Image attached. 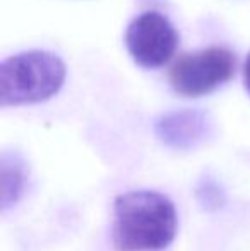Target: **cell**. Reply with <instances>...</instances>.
Listing matches in <instances>:
<instances>
[{
    "mask_svg": "<svg viewBox=\"0 0 250 251\" xmlns=\"http://www.w3.org/2000/svg\"><path fill=\"white\" fill-rule=\"evenodd\" d=\"M125 45L132 60L144 69H160L171 60L178 47V34L167 16L144 12L129 24Z\"/></svg>",
    "mask_w": 250,
    "mask_h": 251,
    "instance_id": "4",
    "label": "cell"
},
{
    "mask_svg": "<svg viewBox=\"0 0 250 251\" xmlns=\"http://www.w3.org/2000/svg\"><path fill=\"white\" fill-rule=\"evenodd\" d=\"M195 199L199 205L207 212H216L224 207L226 203V193L223 186L213 178V176H204L195 188Z\"/></svg>",
    "mask_w": 250,
    "mask_h": 251,
    "instance_id": "7",
    "label": "cell"
},
{
    "mask_svg": "<svg viewBox=\"0 0 250 251\" xmlns=\"http://www.w3.org/2000/svg\"><path fill=\"white\" fill-rule=\"evenodd\" d=\"M67 69L62 58L43 50L23 51L0 65V104H36L50 100L62 89Z\"/></svg>",
    "mask_w": 250,
    "mask_h": 251,
    "instance_id": "2",
    "label": "cell"
},
{
    "mask_svg": "<svg viewBox=\"0 0 250 251\" xmlns=\"http://www.w3.org/2000/svg\"><path fill=\"white\" fill-rule=\"evenodd\" d=\"M0 178H2V195L0 207L5 212L9 207L16 205L26 192L28 166L17 152L5 151L0 157Z\"/></svg>",
    "mask_w": 250,
    "mask_h": 251,
    "instance_id": "6",
    "label": "cell"
},
{
    "mask_svg": "<svg viewBox=\"0 0 250 251\" xmlns=\"http://www.w3.org/2000/svg\"><path fill=\"white\" fill-rule=\"evenodd\" d=\"M113 214L111 239L118 251H160L177 236V208L163 193H124L115 200Z\"/></svg>",
    "mask_w": 250,
    "mask_h": 251,
    "instance_id": "1",
    "label": "cell"
},
{
    "mask_svg": "<svg viewBox=\"0 0 250 251\" xmlns=\"http://www.w3.org/2000/svg\"><path fill=\"white\" fill-rule=\"evenodd\" d=\"M213 130L211 118L199 109H178L160 116L154 122L156 137L171 149L187 151L197 147Z\"/></svg>",
    "mask_w": 250,
    "mask_h": 251,
    "instance_id": "5",
    "label": "cell"
},
{
    "mask_svg": "<svg viewBox=\"0 0 250 251\" xmlns=\"http://www.w3.org/2000/svg\"><path fill=\"white\" fill-rule=\"evenodd\" d=\"M244 82H245V89H247L250 94V55L247 56V62H245V67H244Z\"/></svg>",
    "mask_w": 250,
    "mask_h": 251,
    "instance_id": "8",
    "label": "cell"
},
{
    "mask_svg": "<svg viewBox=\"0 0 250 251\" xmlns=\"http://www.w3.org/2000/svg\"><path fill=\"white\" fill-rule=\"evenodd\" d=\"M237 56L228 48L211 47L182 55L170 70V84L180 96L211 94L235 75Z\"/></svg>",
    "mask_w": 250,
    "mask_h": 251,
    "instance_id": "3",
    "label": "cell"
}]
</instances>
